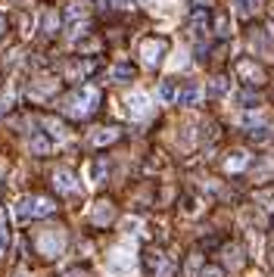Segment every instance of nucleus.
<instances>
[{"label": "nucleus", "instance_id": "1", "mask_svg": "<svg viewBox=\"0 0 274 277\" xmlns=\"http://www.w3.org/2000/svg\"><path fill=\"white\" fill-rule=\"evenodd\" d=\"M53 203L50 200H44V196H31V200H22L19 203V209H16V215L22 218V221H28V218H44V215H53Z\"/></svg>", "mask_w": 274, "mask_h": 277}, {"label": "nucleus", "instance_id": "2", "mask_svg": "<svg viewBox=\"0 0 274 277\" xmlns=\"http://www.w3.org/2000/svg\"><path fill=\"white\" fill-rule=\"evenodd\" d=\"M53 181H56V190H59V193H72V190H75V178H72V172H66V168L56 172Z\"/></svg>", "mask_w": 274, "mask_h": 277}, {"label": "nucleus", "instance_id": "3", "mask_svg": "<svg viewBox=\"0 0 274 277\" xmlns=\"http://www.w3.org/2000/svg\"><path fill=\"white\" fill-rule=\"evenodd\" d=\"M59 246H62V237H53V233L41 237V252H44V255H56Z\"/></svg>", "mask_w": 274, "mask_h": 277}, {"label": "nucleus", "instance_id": "4", "mask_svg": "<svg viewBox=\"0 0 274 277\" xmlns=\"http://www.w3.org/2000/svg\"><path fill=\"white\" fill-rule=\"evenodd\" d=\"M7 243H10V230H7L4 215H0V259H4V252H7Z\"/></svg>", "mask_w": 274, "mask_h": 277}, {"label": "nucleus", "instance_id": "5", "mask_svg": "<svg viewBox=\"0 0 274 277\" xmlns=\"http://www.w3.org/2000/svg\"><path fill=\"white\" fill-rule=\"evenodd\" d=\"M197 97H200V91H197V88H193V84H190V88H187V91L181 94V103L187 106V103H193V100H197Z\"/></svg>", "mask_w": 274, "mask_h": 277}, {"label": "nucleus", "instance_id": "6", "mask_svg": "<svg viewBox=\"0 0 274 277\" xmlns=\"http://www.w3.org/2000/svg\"><path fill=\"white\" fill-rule=\"evenodd\" d=\"M112 75H115V78H131V75H134V69H131V66H115V72H112Z\"/></svg>", "mask_w": 274, "mask_h": 277}, {"label": "nucleus", "instance_id": "7", "mask_svg": "<svg viewBox=\"0 0 274 277\" xmlns=\"http://www.w3.org/2000/svg\"><path fill=\"white\" fill-rule=\"evenodd\" d=\"M159 94H162V100H172V97H175V84H168V81H165Z\"/></svg>", "mask_w": 274, "mask_h": 277}, {"label": "nucleus", "instance_id": "8", "mask_svg": "<svg viewBox=\"0 0 274 277\" xmlns=\"http://www.w3.org/2000/svg\"><path fill=\"white\" fill-rule=\"evenodd\" d=\"M4 31H7V19H4V16H0V34H4Z\"/></svg>", "mask_w": 274, "mask_h": 277}]
</instances>
